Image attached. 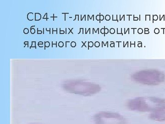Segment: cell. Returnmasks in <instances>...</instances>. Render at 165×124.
<instances>
[{"mask_svg": "<svg viewBox=\"0 0 165 124\" xmlns=\"http://www.w3.org/2000/svg\"><path fill=\"white\" fill-rule=\"evenodd\" d=\"M71 46L72 47H75L76 46V42H72L71 43Z\"/></svg>", "mask_w": 165, "mask_h": 124, "instance_id": "7", "label": "cell"}, {"mask_svg": "<svg viewBox=\"0 0 165 124\" xmlns=\"http://www.w3.org/2000/svg\"><path fill=\"white\" fill-rule=\"evenodd\" d=\"M59 29L60 34H64L65 33L64 31V30H62V31H61V29Z\"/></svg>", "mask_w": 165, "mask_h": 124, "instance_id": "10", "label": "cell"}, {"mask_svg": "<svg viewBox=\"0 0 165 124\" xmlns=\"http://www.w3.org/2000/svg\"><path fill=\"white\" fill-rule=\"evenodd\" d=\"M66 30H67V29H66V32L65 33L66 34Z\"/></svg>", "mask_w": 165, "mask_h": 124, "instance_id": "21", "label": "cell"}, {"mask_svg": "<svg viewBox=\"0 0 165 124\" xmlns=\"http://www.w3.org/2000/svg\"><path fill=\"white\" fill-rule=\"evenodd\" d=\"M62 14H65V19H64V20H65V21H66V14H69V13H62Z\"/></svg>", "mask_w": 165, "mask_h": 124, "instance_id": "17", "label": "cell"}, {"mask_svg": "<svg viewBox=\"0 0 165 124\" xmlns=\"http://www.w3.org/2000/svg\"><path fill=\"white\" fill-rule=\"evenodd\" d=\"M30 32L32 34H34L35 32V29L34 28H30Z\"/></svg>", "mask_w": 165, "mask_h": 124, "instance_id": "9", "label": "cell"}, {"mask_svg": "<svg viewBox=\"0 0 165 124\" xmlns=\"http://www.w3.org/2000/svg\"><path fill=\"white\" fill-rule=\"evenodd\" d=\"M45 50H46V47H49L50 46V42H45Z\"/></svg>", "mask_w": 165, "mask_h": 124, "instance_id": "5", "label": "cell"}, {"mask_svg": "<svg viewBox=\"0 0 165 124\" xmlns=\"http://www.w3.org/2000/svg\"><path fill=\"white\" fill-rule=\"evenodd\" d=\"M26 43H26V42H24V45H28V47H29V42H26Z\"/></svg>", "mask_w": 165, "mask_h": 124, "instance_id": "13", "label": "cell"}, {"mask_svg": "<svg viewBox=\"0 0 165 124\" xmlns=\"http://www.w3.org/2000/svg\"><path fill=\"white\" fill-rule=\"evenodd\" d=\"M51 18H53V21H54V18H57V17H55V15H54V14H53V17H51Z\"/></svg>", "mask_w": 165, "mask_h": 124, "instance_id": "19", "label": "cell"}, {"mask_svg": "<svg viewBox=\"0 0 165 124\" xmlns=\"http://www.w3.org/2000/svg\"><path fill=\"white\" fill-rule=\"evenodd\" d=\"M58 46L59 47H62L64 46V42H60L58 43Z\"/></svg>", "mask_w": 165, "mask_h": 124, "instance_id": "6", "label": "cell"}, {"mask_svg": "<svg viewBox=\"0 0 165 124\" xmlns=\"http://www.w3.org/2000/svg\"><path fill=\"white\" fill-rule=\"evenodd\" d=\"M41 19V15L39 13H35V21H39Z\"/></svg>", "mask_w": 165, "mask_h": 124, "instance_id": "3", "label": "cell"}, {"mask_svg": "<svg viewBox=\"0 0 165 124\" xmlns=\"http://www.w3.org/2000/svg\"><path fill=\"white\" fill-rule=\"evenodd\" d=\"M33 13H29L28 15H27V19H28L29 20V21H31V19H30V18H32V19H33Z\"/></svg>", "mask_w": 165, "mask_h": 124, "instance_id": "4", "label": "cell"}, {"mask_svg": "<svg viewBox=\"0 0 165 124\" xmlns=\"http://www.w3.org/2000/svg\"><path fill=\"white\" fill-rule=\"evenodd\" d=\"M94 120L96 124H125L124 118L116 113H98Z\"/></svg>", "mask_w": 165, "mask_h": 124, "instance_id": "1", "label": "cell"}, {"mask_svg": "<svg viewBox=\"0 0 165 124\" xmlns=\"http://www.w3.org/2000/svg\"><path fill=\"white\" fill-rule=\"evenodd\" d=\"M24 33L25 34H28L29 33V30L28 29L25 28L24 30Z\"/></svg>", "mask_w": 165, "mask_h": 124, "instance_id": "8", "label": "cell"}, {"mask_svg": "<svg viewBox=\"0 0 165 124\" xmlns=\"http://www.w3.org/2000/svg\"><path fill=\"white\" fill-rule=\"evenodd\" d=\"M43 34H44V28H43Z\"/></svg>", "mask_w": 165, "mask_h": 124, "instance_id": "22", "label": "cell"}, {"mask_svg": "<svg viewBox=\"0 0 165 124\" xmlns=\"http://www.w3.org/2000/svg\"><path fill=\"white\" fill-rule=\"evenodd\" d=\"M51 28H50V29H49V30H47V28L46 29V30L47 32H50V34H51Z\"/></svg>", "mask_w": 165, "mask_h": 124, "instance_id": "18", "label": "cell"}, {"mask_svg": "<svg viewBox=\"0 0 165 124\" xmlns=\"http://www.w3.org/2000/svg\"><path fill=\"white\" fill-rule=\"evenodd\" d=\"M151 119L157 121H165V108H161L152 113L150 115Z\"/></svg>", "mask_w": 165, "mask_h": 124, "instance_id": "2", "label": "cell"}, {"mask_svg": "<svg viewBox=\"0 0 165 124\" xmlns=\"http://www.w3.org/2000/svg\"><path fill=\"white\" fill-rule=\"evenodd\" d=\"M68 42L70 43V42H66V47H67V46H66V44H67V43H68Z\"/></svg>", "mask_w": 165, "mask_h": 124, "instance_id": "20", "label": "cell"}, {"mask_svg": "<svg viewBox=\"0 0 165 124\" xmlns=\"http://www.w3.org/2000/svg\"><path fill=\"white\" fill-rule=\"evenodd\" d=\"M37 34H41L42 32V31H41V30H40V31H39L38 28H37Z\"/></svg>", "mask_w": 165, "mask_h": 124, "instance_id": "11", "label": "cell"}, {"mask_svg": "<svg viewBox=\"0 0 165 124\" xmlns=\"http://www.w3.org/2000/svg\"><path fill=\"white\" fill-rule=\"evenodd\" d=\"M73 29H74V28H72V29H70V28H68V29H69V31H70L69 32V34H69L70 32H72V33L73 34H74V33H73L72 32V30H73Z\"/></svg>", "mask_w": 165, "mask_h": 124, "instance_id": "15", "label": "cell"}, {"mask_svg": "<svg viewBox=\"0 0 165 124\" xmlns=\"http://www.w3.org/2000/svg\"><path fill=\"white\" fill-rule=\"evenodd\" d=\"M53 45H56V47H57V42H56V43H55V44H54V43H53V42H52V47H53Z\"/></svg>", "mask_w": 165, "mask_h": 124, "instance_id": "14", "label": "cell"}, {"mask_svg": "<svg viewBox=\"0 0 165 124\" xmlns=\"http://www.w3.org/2000/svg\"><path fill=\"white\" fill-rule=\"evenodd\" d=\"M46 18H43V19H46V21H47V20H48V17H47V15H48V14H47V13H46Z\"/></svg>", "mask_w": 165, "mask_h": 124, "instance_id": "16", "label": "cell"}, {"mask_svg": "<svg viewBox=\"0 0 165 124\" xmlns=\"http://www.w3.org/2000/svg\"><path fill=\"white\" fill-rule=\"evenodd\" d=\"M57 29H58L56 28V30H54V29H52V34H53V32H56V34H57V33H57Z\"/></svg>", "mask_w": 165, "mask_h": 124, "instance_id": "12", "label": "cell"}]
</instances>
